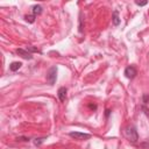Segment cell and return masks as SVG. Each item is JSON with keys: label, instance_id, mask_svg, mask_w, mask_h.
Listing matches in <instances>:
<instances>
[{"label": "cell", "instance_id": "cell-4", "mask_svg": "<svg viewBox=\"0 0 149 149\" xmlns=\"http://www.w3.org/2000/svg\"><path fill=\"white\" fill-rule=\"evenodd\" d=\"M136 73H138V72H136V69L134 68V67H127L126 69H125V76L127 77V78H134L135 76H136Z\"/></svg>", "mask_w": 149, "mask_h": 149}, {"label": "cell", "instance_id": "cell-12", "mask_svg": "<svg viewBox=\"0 0 149 149\" xmlns=\"http://www.w3.org/2000/svg\"><path fill=\"white\" fill-rule=\"evenodd\" d=\"M43 141H44V139H39V140H37V139H36V140L34 141V143H35L36 146H39V144H40V143H42Z\"/></svg>", "mask_w": 149, "mask_h": 149}, {"label": "cell", "instance_id": "cell-2", "mask_svg": "<svg viewBox=\"0 0 149 149\" xmlns=\"http://www.w3.org/2000/svg\"><path fill=\"white\" fill-rule=\"evenodd\" d=\"M56 77H57V68L56 67H53L49 69L48 73H47V80L50 85H54L55 82H56Z\"/></svg>", "mask_w": 149, "mask_h": 149}, {"label": "cell", "instance_id": "cell-6", "mask_svg": "<svg viewBox=\"0 0 149 149\" xmlns=\"http://www.w3.org/2000/svg\"><path fill=\"white\" fill-rule=\"evenodd\" d=\"M57 94H58L59 100H61V102H64V100H65V97H67V89H65V88H59Z\"/></svg>", "mask_w": 149, "mask_h": 149}, {"label": "cell", "instance_id": "cell-11", "mask_svg": "<svg viewBox=\"0 0 149 149\" xmlns=\"http://www.w3.org/2000/svg\"><path fill=\"white\" fill-rule=\"evenodd\" d=\"M27 50H29V51H34V53H40L36 48H33V47H27Z\"/></svg>", "mask_w": 149, "mask_h": 149}, {"label": "cell", "instance_id": "cell-10", "mask_svg": "<svg viewBox=\"0 0 149 149\" xmlns=\"http://www.w3.org/2000/svg\"><path fill=\"white\" fill-rule=\"evenodd\" d=\"M26 21H28L29 23H33L35 21V16L34 15H27L26 16Z\"/></svg>", "mask_w": 149, "mask_h": 149}, {"label": "cell", "instance_id": "cell-9", "mask_svg": "<svg viewBox=\"0 0 149 149\" xmlns=\"http://www.w3.org/2000/svg\"><path fill=\"white\" fill-rule=\"evenodd\" d=\"M112 19H113V23L115 24V26H118V24L120 23V19H119V16H118V12H117V11L113 12V18H112Z\"/></svg>", "mask_w": 149, "mask_h": 149}, {"label": "cell", "instance_id": "cell-8", "mask_svg": "<svg viewBox=\"0 0 149 149\" xmlns=\"http://www.w3.org/2000/svg\"><path fill=\"white\" fill-rule=\"evenodd\" d=\"M33 13H34V15H36V14H41V13H42V7H41L40 5H35V6H33Z\"/></svg>", "mask_w": 149, "mask_h": 149}, {"label": "cell", "instance_id": "cell-3", "mask_svg": "<svg viewBox=\"0 0 149 149\" xmlns=\"http://www.w3.org/2000/svg\"><path fill=\"white\" fill-rule=\"evenodd\" d=\"M69 135L71 138L76 139V140H88L91 138V135L88 133H80V132H71L69 133Z\"/></svg>", "mask_w": 149, "mask_h": 149}, {"label": "cell", "instance_id": "cell-5", "mask_svg": "<svg viewBox=\"0 0 149 149\" xmlns=\"http://www.w3.org/2000/svg\"><path fill=\"white\" fill-rule=\"evenodd\" d=\"M16 53H18V55H20V56H21L22 58H24V59H32V58H33L32 54L27 50V49H18Z\"/></svg>", "mask_w": 149, "mask_h": 149}, {"label": "cell", "instance_id": "cell-13", "mask_svg": "<svg viewBox=\"0 0 149 149\" xmlns=\"http://www.w3.org/2000/svg\"><path fill=\"white\" fill-rule=\"evenodd\" d=\"M135 4L138 5V6H144V5H147V1H142V3H140V1H136Z\"/></svg>", "mask_w": 149, "mask_h": 149}, {"label": "cell", "instance_id": "cell-7", "mask_svg": "<svg viewBox=\"0 0 149 149\" xmlns=\"http://www.w3.org/2000/svg\"><path fill=\"white\" fill-rule=\"evenodd\" d=\"M21 67H22V64L20 63V62H13V63L9 65V70L11 71H18Z\"/></svg>", "mask_w": 149, "mask_h": 149}, {"label": "cell", "instance_id": "cell-1", "mask_svg": "<svg viewBox=\"0 0 149 149\" xmlns=\"http://www.w3.org/2000/svg\"><path fill=\"white\" fill-rule=\"evenodd\" d=\"M125 135H126V138L129 141H132V142H136V141H138V139H139V135H138V132H136V128L133 127V126L126 127Z\"/></svg>", "mask_w": 149, "mask_h": 149}]
</instances>
